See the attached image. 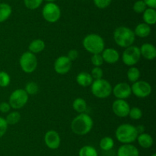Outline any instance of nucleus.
Listing matches in <instances>:
<instances>
[{
    "label": "nucleus",
    "mask_w": 156,
    "mask_h": 156,
    "mask_svg": "<svg viewBox=\"0 0 156 156\" xmlns=\"http://www.w3.org/2000/svg\"><path fill=\"white\" fill-rule=\"evenodd\" d=\"M94 122L91 116L87 113H79L71 122V129L78 136H85L92 128Z\"/></svg>",
    "instance_id": "1"
},
{
    "label": "nucleus",
    "mask_w": 156,
    "mask_h": 156,
    "mask_svg": "<svg viewBox=\"0 0 156 156\" xmlns=\"http://www.w3.org/2000/svg\"><path fill=\"white\" fill-rule=\"evenodd\" d=\"M113 37L116 44L124 48L133 45L136 40V35L133 31L126 26L117 28L114 30Z\"/></svg>",
    "instance_id": "2"
},
{
    "label": "nucleus",
    "mask_w": 156,
    "mask_h": 156,
    "mask_svg": "<svg viewBox=\"0 0 156 156\" xmlns=\"http://www.w3.org/2000/svg\"><path fill=\"white\" fill-rule=\"evenodd\" d=\"M138 135L136 126L129 123H124L119 125L115 132L117 139L123 144H131L135 142Z\"/></svg>",
    "instance_id": "3"
},
{
    "label": "nucleus",
    "mask_w": 156,
    "mask_h": 156,
    "mask_svg": "<svg viewBox=\"0 0 156 156\" xmlns=\"http://www.w3.org/2000/svg\"><path fill=\"white\" fill-rule=\"evenodd\" d=\"M82 44L85 50L92 54H101L105 47L103 38L98 34H89L84 38Z\"/></svg>",
    "instance_id": "4"
},
{
    "label": "nucleus",
    "mask_w": 156,
    "mask_h": 156,
    "mask_svg": "<svg viewBox=\"0 0 156 156\" xmlns=\"http://www.w3.org/2000/svg\"><path fill=\"white\" fill-rule=\"evenodd\" d=\"M112 86L106 80L99 79L93 80L91 85V90L92 94L99 99H105L110 96L112 93Z\"/></svg>",
    "instance_id": "5"
},
{
    "label": "nucleus",
    "mask_w": 156,
    "mask_h": 156,
    "mask_svg": "<svg viewBox=\"0 0 156 156\" xmlns=\"http://www.w3.org/2000/svg\"><path fill=\"white\" fill-rule=\"evenodd\" d=\"M20 67L26 73H31L37 67V59L34 54L30 51L22 54L19 60Z\"/></svg>",
    "instance_id": "6"
},
{
    "label": "nucleus",
    "mask_w": 156,
    "mask_h": 156,
    "mask_svg": "<svg viewBox=\"0 0 156 156\" xmlns=\"http://www.w3.org/2000/svg\"><path fill=\"white\" fill-rule=\"evenodd\" d=\"M28 101V94L22 89H17L14 90L10 95L9 103L11 108L20 110L26 105Z\"/></svg>",
    "instance_id": "7"
},
{
    "label": "nucleus",
    "mask_w": 156,
    "mask_h": 156,
    "mask_svg": "<svg viewBox=\"0 0 156 156\" xmlns=\"http://www.w3.org/2000/svg\"><path fill=\"white\" fill-rule=\"evenodd\" d=\"M141 54H140V47L137 46L131 45L125 48L122 54V61L123 64L129 67L136 65L140 61Z\"/></svg>",
    "instance_id": "8"
},
{
    "label": "nucleus",
    "mask_w": 156,
    "mask_h": 156,
    "mask_svg": "<svg viewBox=\"0 0 156 156\" xmlns=\"http://www.w3.org/2000/svg\"><path fill=\"white\" fill-rule=\"evenodd\" d=\"M42 15L47 22L55 23L60 18V8L54 2H47L43 8Z\"/></svg>",
    "instance_id": "9"
},
{
    "label": "nucleus",
    "mask_w": 156,
    "mask_h": 156,
    "mask_svg": "<svg viewBox=\"0 0 156 156\" xmlns=\"http://www.w3.org/2000/svg\"><path fill=\"white\" fill-rule=\"evenodd\" d=\"M132 93L138 98H146L152 93V86L144 80H137L131 86Z\"/></svg>",
    "instance_id": "10"
},
{
    "label": "nucleus",
    "mask_w": 156,
    "mask_h": 156,
    "mask_svg": "<svg viewBox=\"0 0 156 156\" xmlns=\"http://www.w3.org/2000/svg\"><path fill=\"white\" fill-rule=\"evenodd\" d=\"M112 93L114 96L118 99H126L132 94L131 86L127 83H118L112 89Z\"/></svg>",
    "instance_id": "11"
},
{
    "label": "nucleus",
    "mask_w": 156,
    "mask_h": 156,
    "mask_svg": "<svg viewBox=\"0 0 156 156\" xmlns=\"http://www.w3.org/2000/svg\"><path fill=\"white\" fill-rule=\"evenodd\" d=\"M129 110L130 106L125 99H117L112 104L113 112L118 117L124 118L128 116Z\"/></svg>",
    "instance_id": "12"
},
{
    "label": "nucleus",
    "mask_w": 156,
    "mask_h": 156,
    "mask_svg": "<svg viewBox=\"0 0 156 156\" xmlns=\"http://www.w3.org/2000/svg\"><path fill=\"white\" fill-rule=\"evenodd\" d=\"M72 67V61L67 56H60L56 59L54 62V70L61 75L66 74Z\"/></svg>",
    "instance_id": "13"
},
{
    "label": "nucleus",
    "mask_w": 156,
    "mask_h": 156,
    "mask_svg": "<svg viewBox=\"0 0 156 156\" xmlns=\"http://www.w3.org/2000/svg\"><path fill=\"white\" fill-rule=\"evenodd\" d=\"M44 142L50 149H57L60 145V136L59 133L55 130H49L44 136Z\"/></svg>",
    "instance_id": "14"
},
{
    "label": "nucleus",
    "mask_w": 156,
    "mask_h": 156,
    "mask_svg": "<svg viewBox=\"0 0 156 156\" xmlns=\"http://www.w3.org/2000/svg\"><path fill=\"white\" fill-rule=\"evenodd\" d=\"M101 56L104 60V62L108 64H115L120 60V54L116 49L112 47H108L104 49L101 52Z\"/></svg>",
    "instance_id": "15"
},
{
    "label": "nucleus",
    "mask_w": 156,
    "mask_h": 156,
    "mask_svg": "<svg viewBox=\"0 0 156 156\" xmlns=\"http://www.w3.org/2000/svg\"><path fill=\"white\" fill-rule=\"evenodd\" d=\"M117 156H140V151L132 144H123L119 147Z\"/></svg>",
    "instance_id": "16"
},
{
    "label": "nucleus",
    "mask_w": 156,
    "mask_h": 156,
    "mask_svg": "<svg viewBox=\"0 0 156 156\" xmlns=\"http://www.w3.org/2000/svg\"><path fill=\"white\" fill-rule=\"evenodd\" d=\"M140 54L149 61H152L156 58V48L155 46L149 43H145L140 47Z\"/></svg>",
    "instance_id": "17"
},
{
    "label": "nucleus",
    "mask_w": 156,
    "mask_h": 156,
    "mask_svg": "<svg viewBox=\"0 0 156 156\" xmlns=\"http://www.w3.org/2000/svg\"><path fill=\"white\" fill-rule=\"evenodd\" d=\"M136 139L138 140L139 145L143 148H151L154 143L152 136L151 135L148 134V133L143 132L141 133V134H139Z\"/></svg>",
    "instance_id": "18"
},
{
    "label": "nucleus",
    "mask_w": 156,
    "mask_h": 156,
    "mask_svg": "<svg viewBox=\"0 0 156 156\" xmlns=\"http://www.w3.org/2000/svg\"><path fill=\"white\" fill-rule=\"evenodd\" d=\"M76 81L81 87H87L91 85L93 82V78L88 72H81L76 76Z\"/></svg>",
    "instance_id": "19"
},
{
    "label": "nucleus",
    "mask_w": 156,
    "mask_h": 156,
    "mask_svg": "<svg viewBox=\"0 0 156 156\" xmlns=\"http://www.w3.org/2000/svg\"><path fill=\"white\" fill-rule=\"evenodd\" d=\"M143 18L144 22L149 25H154L156 23V11L155 9L147 8L143 12Z\"/></svg>",
    "instance_id": "20"
},
{
    "label": "nucleus",
    "mask_w": 156,
    "mask_h": 156,
    "mask_svg": "<svg viewBox=\"0 0 156 156\" xmlns=\"http://www.w3.org/2000/svg\"><path fill=\"white\" fill-rule=\"evenodd\" d=\"M133 32L136 36L143 38H147L151 33V27L146 23H140L135 28Z\"/></svg>",
    "instance_id": "21"
},
{
    "label": "nucleus",
    "mask_w": 156,
    "mask_h": 156,
    "mask_svg": "<svg viewBox=\"0 0 156 156\" xmlns=\"http://www.w3.org/2000/svg\"><path fill=\"white\" fill-rule=\"evenodd\" d=\"M29 51L33 54L41 53L45 48V43L41 39H35L29 44Z\"/></svg>",
    "instance_id": "22"
},
{
    "label": "nucleus",
    "mask_w": 156,
    "mask_h": 156,
    "mask_svg": "<svg viewBox=\"0 0 156 156\" xmlns=\"http://www.w3.org/2000/svg\"><path fill=\"white\" fill-rule=\"evenodd\" d=\"M12 9L8 3H0V23L4 22L12 15Z\"/></svg>",
    "instance_id": "23"
},
{
    "label": "nucleus",
    "mask_w": 156,
    "mask_h": 156,
    "mask_svg": "<svg viewBox=\"0 0 156 156\" xmlns=\"http://www.w3.org/2000/svg\"><path fill=\"white\" fill-rule=\"evenodd\" d=\"M73 107L76 112L79 113H85L87 109V102L82 98H76L73 102Z\"/></svg>",
    "instance_id": "24"
},
{
    "label": "nucleus",
    "mask_w": 156,
    "mask_h": 156,
    "mask_svg": "<svg viewBox=\"0 0 156 156\" xmlns=\"http://www.w3.org/2000/svg\"><path fill=\"white\" fill-rule=\"evenodd\" d=\"M99 145H100V148H101L103 151H110V150L112 149L113 147H114V141L111 137L106 136V137H104L101 139Z\"/></svg>",
    "instance_id": "25"
},
{
    "label": "nucleus",
    "mask_w": 156,
    "mask_h": 156,
    "mask_svg": "<svg viewBox=\"0 0 156 156\" xmlns=\"http://www.w3.org/2000/svg\"><path fill=\"white\" fill-rule=\"evenodd\" d=\"M128 80L129 82L135 83L137 80H139L140 77V71L137 67H130L129 70H127V73H126Z\"/></svg>",
    "instance_id": "26"
},
{
    "label": "nucleus",
    "mask_w": 156,
    "mask_h": 156,
    "mask_svg": "<svg viewBox=\"0 0 156 156\" xmlns=\"http://www.w3.org/2000/svg\"><path fill=\"white\" fill-rule=\"evenodd\" d=\"M79 156H98V151L91 145H85L79 150Z\"/></svg>",
    "instance_id": "27"
},
{
    "label": "nucleus",
    "mask_w": 156,
    "mask_h": 156,
    "mask_svg": "<svg viewBox=\"0 0 156 156\" xmlns=\"http://www.w3.org/2000/svg\"><path fill=\"white\" fill-rule=\"evenodd\" d=\"M21 119V114L18 111H13L9 113L5 118L8 125H15Z\"/></svg>",
    "instance_id": "28"
},
{
    "label": "nucleus",
    "mask_w": 156,
    "mask_h": 156,
    "mask_svg": "<svg viewBox=\"0 0 156 156\" xmlns=\"http://www.w3.org/2000/svg\"><path fill=\"white\" fill-rule=\"evenodd\" d=\"M128 116L130 117V119H134V120H138L143 117V111L139 107H133L129 110Z\"/></svg>",
    "instance_id": "29"
},
{
    "label": "nucleus",
    "mask_w": 156,
    "mask_h": 156,
    "mask_svg": "<svg viewBox=\"0 0 156 156\" xmlns=\"http://www.w3.org/2000/svg\"><path fill=\"white\" fill-rule=\"evenodd\" d=\"M43 1L44 0H24V3L26 8L30 10H34L41 6Z\"/></svg>",
    "instance_id": "30"
},
{
    "label": "nucleus",
    "mask_w": 156,
    "mask_h": 156,
    "mask_svg": "<svg viewBox=\"0 0 156 156\" xmlns=\"http://www.w3.org/2000/svg\"><path fill=\"white\" fill-rule=\"evenodd\" d=\"M24 90L28 95H34L39 90V87L35 82H29L26 84Z\"/></svg>",
    "instance_id": "31"
},
{
    "label": "nucleus",
    "mask_w": 156,
    "mask_h": 156,
    "mask_svg": "<svg viewBox=\"0 0 156 156\" xmlns=\"http://www.w3.org/2000/svg\"><path fill=\"white\" fill-rule=\"evenodd\" d=\"M133 9L136 13L140 14L143 13V12L147 9V6H146V3L144 2L143 0H138L133 4Z\"/></svg>",
    "instance_id": "32"
},
{
    "label": "nucleus",
    "mask_w": 156,
    "mask_h": 156,
    "mask_svg": "<svg viewBox=\"0 0 156 156\" xmlns=\"http://www.w3.org/2000/svg\"><path fill=\"white\" fill-rule=\"evenodd\" d=\"M11 82V77L8 73L5 71H0V87H6Z\"/></svg>",
    "instance_id": "33"
},
{
    "label": "nucleus",
    "mask_w": 156,
    "mask_h": 156,
    "mask_svg": "<svg viewBox=\"0 0 156 156\" xmlns=\"http://www.w3.org/2000/svg\"><path fill=\"white\" fill-rule=\"evenodd\" d=\"M91 64L94 66V67H101L103 64L104 60L102 58L101 54H92L91 58Z\"/></svg>",
    "instance_id": "34"
},
{
    "label": "nucleus",
    "mask_w": 156,
    "mask_h": 156,
    "mask_svg": "<svg viewBox=\"0 0 156 156\" xmlns=\"http://www.w3.org/2000/svg\"><path fill=\"white\" fill-rule=\"evenodd\" d=\"M91 76L93 78V80H99L103 77V70L100 67H94L91 70Z\"/></svg>",
    "instance_id": "35"
},
{
    "label": "nucleus",
    "mask_w": 156,
    "mask_h": 156,
    "mask_svg": "<svg viewBox=\"0 0 156 156\" xmlns=\"http://www.w3.org/2000/svg\"><path fill=\"white\" fill-rule=\"evenodd\" d=\"M96 7L98 9H104L108 8L111 5L112 0H93Z\"/></svg>",
    "instance_id": "36"
},
{
    "label": "nucleus",
    "mask_w": 156,
    "mask_h": 156,
    "mask_svg": "<svg viewBox=\"0 0 156 156\" xmlns=\"http://www.w3.org/2000/svg\"><path fill=\"white\" fill-rule=\"evenodd\" d=\"M8 125H8L5 119L0 117V138L2 137L6 133L8 129Z\"/></svg>",
    "instance_id": "37"
},
{
    "label": "nucleus",
    "mask_w": 156,
    "mask_h": 156,
    "mask_svg": "<svg viewBox=\"0 0 156 156\" xmlns=\"http://www.w3.org/2000/svg\"><path fill=\"white\" fill-rule=\"evenodd\" d=\"M67 57H68V58L71 61H76L78 58V57H79V51L77 50H75V49H72V50H70L68 52Z\"/></svg>",
    "instance_id": "38"
},
{
    "label": "nucleus",
    "mask_w": 156,
    "mask_h": 156,
    "mask_svg": "<svg viewBox=\"0 0 156 156\" xmlns=\"http://www.w3.org/2000/svg\"><path fill=\"white\" fill-rule=\"evenodd\" d=\"M11 106L9 105V102H2L0 103V111L3 113H9L10 111Z\"/></svg>",
    "instance_id": "39"
},
{
    "label": "nucleus",
    "mask_w": 156,
    "mask_h": 156,
    "mask_svg": "<svg viewBox=\"0 0 156 156\" xmlns=\"http://www.w3.org/2000/svg\"><path fill=\"white\" fill-rule=\"evenodd\" d=\"M143 1L148 8H152V9L156 8V0H143Z\"/></svg>",
    "instance_id": "40"
},
{
    "label": "nucleus",
    "mask_w": 156,
    "mask_h": 156,
    "mask_svg": "<svg viewBox=\"0 0 156 156\" xmlns=\"http://www.w3.org/2000/svg\"><path fill=\"white\" fill-rule=\"evenodd\" d=\"M136 128L138 134H141V133H143L145 132V126L143 125H137V126H136Z\"/></svg>",
    "instance_id": "41"
},
{
    "label": "nucleus",
    "mask_w": 156,
    "mask_h": 156,
    "mask_svg": "<svg viewBox=\"0 0 156 156\" xmlns=\"http://www.w3.org/2000/svg\"><path fill=\"white\" fill-rule=\"evenodd\" d=\"M45 1H47V2H54L56 0H45Z\"/></svg>",
    "instance_id": "42"
},
{
    "label": "nucleus",
    "mask_w": 156,
    "mask_h": 156,
    "mask_svg": "<svg viewBox=\"0 0 156 156\" xmlns=\"http://www.w3.org/2000/svg\"><path fill=\"white\" fill-rule=\"evenodd\" d=\"M151 156H156V154H152V155Z\"/></svg>",
    "instance_id": "43"
}]
</instances>
